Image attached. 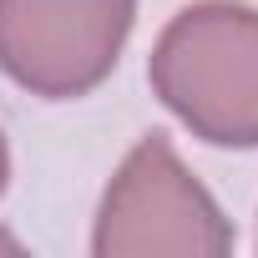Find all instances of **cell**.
<instances>
[{"instance_id": "cell-2", "label": "cell", "mask_w": 258, "mask_h": 258, "mask_svg": "<svg viewBox=\"0 0 258 258\" xmlns=\"http://www.w3.org/2000/svg\"><path fill=\"white\" fill-rule=\"evenodd\" d=\"M96 258H223L233 253V223L218 198L177 157L172 137L147 132L111 172L96 228Z\"/></svg>"}, {"instance_id": "cell-3", "label": "cell", "mask_w": 258, "mask_h": 258, "mask_svg": "<svg viewBox=\"0 0 258 258\" xmlns=\"http://www.w3.org/2000/svg\"><path fill=\"white\" fill-rule=\"evenodd\" d=\"M132 26L137 0H0V71L46 101L91 96Z\"/></svg>"}, {"instance_id": "cell-1", "label": "cell", "mask_w": 258, "mask_h": 258, "mask_svg": "<svg viewBox=\"0 0 258 258\" xmlns=\"http://www.w3.org/2000/svg\"><path fill=\"white\" fill-rule=\"evenodd\" d=\"M152 96L208 147H258V6L192 0L147 56Z\"/></svg>"}, {"instance_id": "cell-4", "label": "cell", "mask_w": 258, "mask_h": 258, "mask_svg": "<svg viewBox=\"0 0 258 258\" xmlns=\"http://www.w3.org/2000/svg\"><path fill=\"white\" fill-rule=\"evenodd\" d=\"M6 187H11V142L0 132V198H6Z\"/></svg>"}]
</instances>
